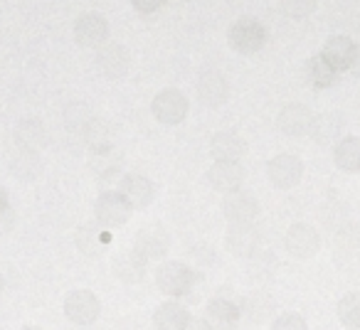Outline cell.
Returning <instances> with one entry per match:
<instances>
[{
    "instance_id": "19",
    "label": "cell",
    "mask_w": 360,
    "mask_h": 330,
    "mask_svg": "<svg viewBox=\"0 0 360 330\" xmlns=\"http://www.w3.org/2000/svg\"><path fill=\"white\" fill-rule=\"evenodd\" d=\"M355 42L345 35H333L328 42L323 45V57L335 72H343V70H350V62H353V55H355Z\"/></svg>"
},
{
    "instance_id": "1",
    "label": "cell",
    "mask_w": 360,
    "mask_h": 330,
    "mask_svg": "<svg viewBox=\"0 0 360 330\" xmlns=\"http://www.w3.org/2000/svg\"><path fill=\"white\" fill-rule=\"evenodd\" d=\"M195 271L180 261H165L155 269V284L165 296H188L195 286Z\"/></svg>"
},
{
    "instance_id": "28",
    "label": "cell",
    "mask_w": 360,
    "mask_h": 330,
    "mask_svg": "<svg viewBox=\"0 0 360 330\" xmlns=\"http://www.w3.org/2000/svg\"><path fill=\"white\" fill-rule=\"evenodd\" d=\"M62 119H65V126L70 133L82 136L89 128L91 121H94V111H91V106L84 104V101H72V104H67L65 111H62Z\"/></svg>"
},
{
    "instance_id": "30",
    "label": "cell",
    "mask_w": 360,
    "mask_h": 330,
    "mask_svg": "<svg viewBox=\"0 0 360 330\" xmlns=\"http://www.w3.org/2000/svg\"><path fill=\"white\" fill-rule=\"evenodd\" d=\"M82 138H84V143L91 148H111L114 145V126L109 124V121H99L94 119L89 124V128L82 133Z\"/></svg>"
},
{
    "instance_id": "31",
    "label": "cell",
    "mask_w": 360,
    "mask_h": 330,
    "mask_svg": "<svg viewBox=\"0 0 360 330\" xmlns=\"http://www.w3.org/2000/svg\"><path fill=\"white\" fill-rule=\"evenodd\" d=\"M316 6H319V0H279L281 13H284L286 18H291V20H304V18H309L311 13L316 11Z\"/></svg>"
},
{
    "instance_id": "10",
    "label": "cell",
    "mask_w": 360,
    "mask_h": 330,
    "mask_svg": "<svg viewBox=\"0 0 360 330\" xmlns=\"http://www.w3.org/2000/svg\"><path fill=\"white\" fill-rule=\"evenodd\" d=\"M227 249L235 256H252L262 244V235L252 222H232L230 230H227V239H225Z\"/></svg>"
},
{
    "instance_id": "8",
    "label": "cell",
    "mask_w": 360,
    "mask_h": 330,
    "mask_svg": "<svg viewBox=\"0 0 360 330\" xmlns=\"http://www.w3.org/2000/svg\"><path fill=\"white\" fill-rule=\"evenodd\" d=\"M170 249V239L168 232L160 225H148L143 230L136 232L134 237V251L139 256H143L146 261H158L168 254Z\"/></svg>"
},
{
    "instance_id": "39",
    "label": "cell",
    "mask_w": 360,
    "mask_h": 330,
    "mask_svg": "<svg viewBox=\"0 0 360 330\" xmlns=\"http://www.w3.org/2000/svg\"><path fill=\"white\" fill-rule=\"evenodd\" d=\"M3 289H6V281H3V274H0V293H3Z\"/></svg>"
},
{
    "instance_id": "3",
    "label": "cell",
    "mask_w": 360,
    "mask_h": 330,
    "mask_svg": "<svg viewBox=\"0 0 360 330\" xmlns=\"http://www.w3.org/2000/svg\"><path fill=\"white\" fill-rule=\"evenodd\" d=\"M188 109H191V104H188V96L183 94V91H178V89L158 91V94H155V99H153V104H150L153 116L165 126L183 124V121H186V116H188Z\"/></svg>"
},
{
    "instance_id": "2",
    "label": "cell",
    "mask_w": 360,
    "mask_h": 330,
    "mask_svg": "<svg viewBox=\"0 0 360 330\" xmlns=\"http://www.w3.org/2000/svg\"><path fill=\"white\" fill-rule=\"evenodd\" d=\"M227 42L240 55H255L264 47L266 42V27L255 18H242L227 32Z\"/></svg>"
},
{
    "instance_id": "4",
    "label": "cell",
    "mask_w": 360,
    "mask_h": 330,
    "mask_svg": "<svg viewBox=\"0 0 360 330\" xmlns=\"http://www.w3.org/2000/svg\"><path fill=\"white\" fill-rule=\"evenodd\" d=\"M131 212H134V207L129 205V200H126L121 192H114V190L101 192L94 202V217L101 227L126 225L129 217H131Z\"/></svg>"
},
{
    "instance_id": "5",
    "label": "cell",
    "mask_w": 360,
    "mask_h": 330,
    "mask_svg": "<svg viewBox=\"0 0 360 330\" xmlns=\"http://www.w3.org/2000/svg\"><path fill=\"white\" fill-rule=\"evenodd\" d=\"M65 315L72 320L75 325H91L96 323V318L101 315V303L91 291L86 289H77L70 291L65 296Z\"/></svg>"
},
{
    "instance_id": "32",
    "label": "cell",
    "mask_w": 360,
    "mask_h": 330,
    "mask_svg": "<svg viewBox=\"0 0 360 330\" xmlns=\"http://www.w3.org/2000/svg\"><path fill=\"white\" fill-rule=\"evenodd\" d=\"M77 246H79L82 254L94 256L96 251L101 249V237H99V232H96L94 227H89V225L79 227V230H77Z\"/></svg>"
},
{
    "instance_id": "36",
    "label": "cell",
    "mask_w": 360,
    "mask_h": 330,
    "mask_svg": "<svg viewBox=\"0 0 360 330\" xmlns=\"http://www.w3.org/2000/svg\"><path fill=\"white\" fill-rule=\"evenodd\" d=\"M350 70H353L355 74L360 77V45L355 47V55H353V62H350Z\"/></svg>"
},
{
    "instance_id": "13",
    "label": "cell",
    "mask_w": 360,
    "mask_h": 330,
    "mask_svg": "<svg viewBox=\"0 0 360 330\" xmlns=\"http://www.w3.org/2000/svg\"><path fill=\"white\" fill-rule=\"evenodd\" d=\"M311 124H314V114L306 109L304 104H286L284 109L276 116V126L284 136L289 138H301L311 131Z\"/></svg>"
},
{
    "instance_id": "33",
    "label": "cell",
    "mask_w": 360,
    "mask_h": 330,
    "mask_svg": "<svg viewBox=\"0 0 360 330\" xmlns=\"http://www.w3.org/2000/svg\"><path fill=\"white\" fill-rule=\"evenodd\" d=\"M271 330H309V323L299 313H281L271 323Z\"/></svg>"
},
{
    "instance_id": "6",
    "label": "cell",
    "mask_w": 360,
    "mask_h": 330,
    "mask_svg": "<svg viewBox=\"0 0 360 330\" xmlns=\"http://www.w3.org/2000/svg\"><path fill=\"white\" fill-rule=\"evenodd\" d=\"M266 176H269L271 185L279 187V190H291L301 183L304 178V163L301 158L291 153H279L269 160L266 165Z\"/></svg>"
},
{
    "instance_id": "14",
    "label": "cell",
    "mask_w": 360,
    "mask_h": 330,
    "mask_svg": "<svg viewBox=\"0 0 360 330\" xmlns=\"http://www.w3.org/2000/svg\"><path fill=\"white\" fill-rule=\"evenodd\" d=\"M245 180V168L237 160H215L210 171H207V183L220 192H232Z\"/></svg>"
},
{
    "instance_id": "15",
    "label": "cell",
    "mask_w": 360,
    "mask_h": 330,
    "mask_svg": "<svg viewBox=\"0 0 360 330\" xmlns=\"http://www.w3.org/2000/svg\"><path fill=\"white\" fill-rule=\"evenodd\" d=\"M119 192L129 200V205L134 207V210H143V207H148L150 202L155 200V185L148 180V178L136 176V173L121 178Z\"/></svg>"
},
{
    "instance_id": "38",
    "label": "cell",
    "mask_w": 360,
    "mask_h": 330,
    "mask_svg": "<svg viewBox=\"0 0 360 330\" xmlns=\"http://www.w3.org/2000/svg\"><path fill=\"white\" fill-rule=\"evenodd\" d=\"M20 330H42V328H35V325H22Z\"/></svg>"
},
{
    "instance_id": "21",
    "label": "cell",
    "mask_w": 360,
    "mask_h": 330,
    "mask_svg": "<svg viewBox=\"0 0 360 330\" xmlns=\"http://www.w3.org/2000/svg\"><path fill=\"white\" fill-rule=\"evenodd\" d=\"M15 143L18 148H25V150H42L50 143V133H47L42 121L22 119L15 126Z\"/></svg>"
},
{
    "instance_id": "29",
    "label": "cell",
    "mask_w": 360,
    "mask_h": 330,
    "mask_svg": "<svg viewBox=\"0 0 360 330\" xmlns=\"http://www.w3.org/2000/svg\"><path fill=\"white\" fill-rule=\"evenodd\" d=\"M338 320L348 330H360V291H350L338 301Z\"/></svg>"
},
{
    "instance_id": "27",
    "label": "cell",
    "mask_w": 360,
    "mask_h": 330,
    "mask_svg": "<svg viewBox=\"0 0 360 330\" xmlns=\"http://www.w3.org/2000/svg\"><path fill=\"white\" fill-rule=\"evenodd\" d=\"M335 165L343 173H360V138L358 136H345L335 145Z\"/></svg>"
},
{
    "instance_id": "34",
    "label": "cell",
    "mask_w": 360,
    "mask_h": 330,
    "mask_svg": "<svg viewBox=\"0 0 360 330\" xmlns=\"http://www.w3.org/2000/svg\"><path fill=\"white\" fill-rule=\"evenodd\" d=\"M131 6L141 13V15H150V13H158L165 6V0H131Z\"/></svg>"
},
{
    "instance_id": "25",
    "label": "cell",
    "mask_w": 360,
    "mask_h": 330,
    "mask_svg": "<svg viewBox=\"0 0 360 330\" xmlns=\"http://www.w3.org/2000/svg\"><path fill=\"white\" fill-rule=\"evenodd\" d=\"M11 173L18 178V180H35L42 173V158L37 155V150H25L18 148V153H13L11 158Z\"/></svg>"
},
{
    "instance_id": "18",
    "label": "cell",
    "mask_w": 360,
    "mask_h": 330,
    "mask_svg": "<svg viewBox=\"0 0 360 330\" xmlns=\"http://www.w3.org/2000/svg\"><path fill=\"white\" fill-rule=\"evenodd\" d=\"M343 128H345L343 116L328 111V114L314 116V124H311L309 133L319 145H333V143H338V138L343 136Z\"/></svg>"
},
{
    "instance_id": "17",
    "label": "cell",
    "mask_w": 360,
    "mask_h": 330,
    "mask_svg": "<svg viewBox=\"0 0 360 330\" xmlns=\"http://www.w3.org/2000/svg\"><path fill=\"white\" fill-rule=\"evenodd\" d=\"M240 305H235L227 298H212L205 308V320L212 330H235L240 323Z\"/></svg>"
},
{
    "instance_id": "12",
    "label": "cell",
    "mask_w": 360,
    "mask_h": 330,
    "mask_svg": "<svg viewBox=\"0 0 360 330\" xmlns=\"http://www.w3.org/2000/svg\"><path fill=\"white\" fill-rule=\"evenodd\" d=\"M222 212L230 222H255L259 215V202L255 195L237 187L222 197Z\"/></svg>"
},
{
    "instance_id": "37",
    "label": "cell",
    "mask_w": 360,
    "mask_h": 330,
    "mask_svg": "<svg viewBox=\"0 0 360 330\" xmlns=\"http://www.w3.org/2000/svg\"><path fill=\"white\" fill-rule=\"evenodd\" d=\"M8 210V192L6 187L0 185V212H6Z\"/></svg>"
},
{
    "instance_id": "11",
    "label": "cell",
    "mask_w": 360,
    "mask_h": 330,
    "mask_svg": "<svg viewBox=\"0 0 360 330\" xmlns=\"http://www.w3.org/2000/svg\"><path fill=\"white\" fill-rule=\"evenodd\" d=\"M319 246H321L319 232L311 225H306V222L291 225L289 232H286V251L294 259H311L319 251Z\"/></svg>"
},
{
    "instance_id": "9",
    "label": "cell",
    "mask_w": 360,
    "mask_h": 330,
    "mask_svg": "<svg viewBox=\"0 0 360 330\" xmlns=\"http://www.w3.org/2000/svg\"><path fill=\"white\" fill-rule=\"evenodd\" d=\"M75 40L82 47H101L109 40V20L101 13H84L75 22Z\"/></svg>"
},
{
    "instance_id": "20",
    "label": "cell",
    "mask_w": 360,
    "mask_h": 330,
    "mask_svg": "<svg viewBox=\"0 0 360 330\" xmlns=\"http://www.w3.org/2000/svg\"><path fill=\"white\" fill-rule=\"evenodd\" d=\"M91 171L99 176V180L111 183V180H119L121 183V155L111 148H91V158H89Z\"/></svg>"
},
{
    "instance_id": "26",
    "label": "cell",
    "mask_w": 360,
    "mask_h": 330,
    "mask_svg": "<svg viewBox=\"0 0 360 330\" xmlns=\"http://www.w3.org/2000/svg\"><path fill=\"white\" fill-rule=\"evenodd\" d=\"M304 77L314 89H328V86H333L335 81H338V72H335L321 55L306 60Z\"/></svg>"
},
{
    "instance_id": "22",
    "label": "cell",
    "mask_w": 360,
    "mask_h": 330,
    "mask_svg": "<svg viewBox=\"0 0 360 330\" xmlns=\"http://www.w3.org/2000/svg\"><path fill=\"white\" fill-rule=\"evenodd\" d=\"M188 323H191V310L178 301L160 303L153 313L155 330H186Z\"/></svg>"
},
{
    "instance_id": "7",
    "label": "cell",
    "mask_w": 360,
    "mask_h": 330,
    "mask_svg": "<svg viewBox=\"0 0 360 330\" xmlns=\"http://www.w3.org/2000/svg\"><path fill=\"white\" fill-rule=\"evenodd\" d=\"M96 70L106 79H124L131 72V52L121 42H111V45H101L96 52Z\"/></svg>"
},
{
    "instance_id": "23",
    "label": "cell",
    "mask_w": 360,
    "mask_h": 330,
    "mask_svg": "<svg viewBox=\"0 0 360 330\" xmlns=\"http://www.w3.org/2000/svg\"><path fill=\"white\" fill-rule=\"evenodd\" d=\"M146 264H148V261L131 249V251H124V254L114 256L111 271H114L116 279L126 281V284H139V281L146 279Z\"/></svg>"
},
{
    "instance_id": "35",
    "label": "cell",
    "mask_w": 360,
    "mask_h": 330,
    "mask_svg": "<svg viewBox=\"0 0 360 330\" xmlns=\"http://www.w3.org/2000/svg\"><path fill=\"white\" fill-rule=\"evenodd\" d=\"M186 330H212V328L207 325V320H193L191 318V323L186 325Z\"/></svg>"
},
{
    "instance_id": "24",
    "label": "cell",
    "mask_w": 360,
    "mask_h": 330,
    "mask_svg": "<svg viewBox=\"0 0 360 330\" xmlns=\"http://www.w3.org/2000/svg\"><path fill=\"white\" fill-rule=\"evenodd\" d=\"M210 153L215 160H240L247 153V140L235 131H220L212 136Z\"/></svg>"
},
{
    "instance_id": "16",
    "label": "cell",
    "mask_w": 360,
    "mask_h": 330,
    "mask_svg": "<svg viewBox=\"0 0 360 330\" xmlns=\"http://www.w3.org/2000/svg\"><path fill=\"white\" fill-rule=\"evenodd\" d=\"M198 99L210 109H217L230 99V84L220 72H205L198 79Z\"/></svg>"
}]
</instances>
